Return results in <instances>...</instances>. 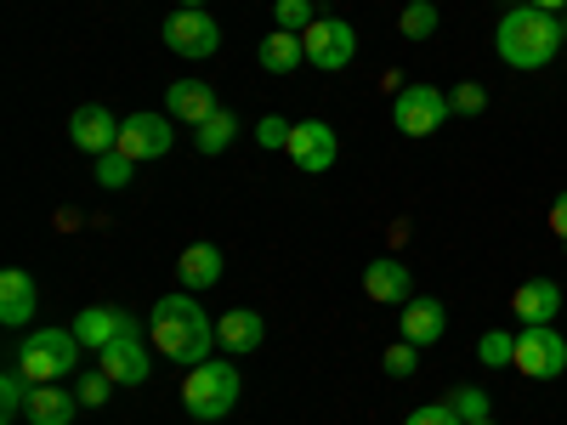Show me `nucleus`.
I'll use <instances>...</instances> for the list:
<instances>
[{
    "label": "nucleus",
    "mask_w": 567,
    "mask_h": 425,
    "mask_svg": "<svg viewBox=\"0 0 567 425\" xmlns=\"http://www.w3.org/2000/svg\"><path fill=\"white\" fill-rule=\"evenodd\" d=\"M23 403H29V381H23V369L12 363L7 374H0V425L23 419Z\"/></svg>",
    "instance_id": "393cba45"
},
{
    "label": "nucleus",
    "mask_w": 567,
    "mask_h": 425,
    "mask_svg": "<svg viewBox=\"0 0 567 425\" xmlns=\"http://www.w3.org/2000/svg\"><path fill=\"white\" fill-rule=\"evenodd\" d=\"M34 307H40L34 272H23V267H7V272H0V323H7V329H23V323L34 318Z\"/></svg>",
    "instance_id": "dca6fc26"
},
{
    "label": "nucleus",
    "mask_w": 567,
    "mask_h": 425,
    "mask_svg": "<svg viewBox=\"0 0 567 425\" xmlns=\"http://www.w3.org/2000/svg\"><path fill=\"white\" fill-rule=\"evenodd\" d=\"M80 335L74 329H34V335L12 352V363L23 369V381L29 386H52V381H63V374H74L80 369Z\"/></svg>",
    "instance_id": "7ed1b4c3"
},
{
    "label": "nucleus",
    "mask_w": 567,
    "mask_h": 425,
    "mask_svg": "<svg viewBox=\"0 0 567 425\" xmlns=\"http://www.w3.org/2000/svg\"><path fill=\"white\" fill-rule=\"evenodd\" d=\"M363 296L381 301V307H409V301H414V272H409V261H398V256L369 261V267H363Z\"/></svg>",
    "instance_id": "ddd939ff"
},
{
    "label": "nucleus",
    "mask_w": 567,
    "mask_h": 425,
    "mask_svg": "<svg viewBox=\"0 0 567 425\" xmlns=\"http://www.w3.org/2000/svg\"><path fill=\"white\" fill-rule=\"evenodd\" d=\"M69 142L80 154H114L120 148V120L103 103H85V108L69 114Z\"/></svg>",
    "instance_id": "f8f14e48"
},
{
    "label": "nucleus",
    "mask_w": 567,
    "mask_h": 425,
    "mask_svg": "<svg viewBox=\"0 0 567 425\" xmlns=\"http://www.w3.org/2000/svg\"><path fill=\"white\" fill-rule=\"evenodd\" d=\"M290 120H284V114H261V125H256V142H261V148H290Z\"/></svg>",
    "instance_id": "473e14b6"
},
{
    "label": "nucleus",
    "mask_w": 567,
    "mask_h": 425,
    "mask_svg": "<svg viewBox=\"0 0 567 425\" xmlns=\"http://www.w3.org/2000/svg\"><path fill=\"white\" fill-rule=\"evenodd\" d=\"M125 323H131V312H125V307H85V312L74 318V335H80V346H85V352H103Z\"/></svg>",
    "instance_id": "6ab92c4d"
},
{
    "label": "nucleus",
    "mask_w": 567,
    "mask_h": 425,
    "mask_svg": "<svg viewBox=\"0 0 567 425\" xmlns=\"http://www.w3.org/2000/svg\"><path fill=\"white\" fill-rule=\"evenodd\" d=\"M443 403H449V408H454L465 425H471V419H494V397H488L483 386H454Z\"/></svg>",
    "instance_id": "a878e982"
},
{
    "label": "nucleus",
    "mask_w": 567,
    "mask_h": 425,
    "mask_svg": "<svg viewBox=\"0 0 567 425\" xmlns=\"http://www.w3.org/2000/svg\"><path fill=\"white\" fill-rule=\"evenodd\" d=\"M97 369L109 374L114 386H142V381L154 374V357H148V346H142V323H136V318L97 352Z\"/></svg>",
    "instance_id": "1a4fd4ad"
},
{
    "label": "nucleus",
    "mask_w": 567,
    "mask_h": 425,
    "mask_svg": "<svg viewBox=\"0 0 567 425\" xmlns=\"http://www.w3.org/2000/svg\"><path fill=\"white\" fill-rule=\"evenodd\" d=\"M403 425H465V419H460L449 403H425V408H414Z\"/></svg>",
    "instance_id": "72a5a7b5"
},
{
    "label": "nucleus",
    "mask_w": 567,
    "mask_h": 425,
    "mask_svg": "<svg viewBox=\"0 0 567 425\" xmlns=\"http://www.w3.org/2000/svg\"><path fill=\"white\" fill-rule=\"evenodd\" d=\"M449 108H454V114H483V108H488V91H483L477 80H465V85L449 91Z\"/></svg>",
    "instance_id": "7c9ffc66"
},
{
    "label": "nucleus",
    "mask_w": 567,
    "mask_h": 425,
    "mask_svg": "<svg viewBox=\"0 0 567 425\" xmlns=\"http://www.w3.org/2000/svg\"><path fill=\"white\" fill-rule=\"evenodd\" d=\"M109 392H114V381H109L103 369H91V374H80V392H74V397H80L85 408H103V403H109Z\"/></svg>",
    "instance_id": "2f4dec72"
},
{
    "label": "nucleus",
    "mask_w": 567,
    "mask_h": 425,
    "mask_svg": "<svg viewBox=\"0 0 567 425\" xmlns=\"http://www.w3.org/2000/svg\"><path fill=\"white\" fill-rule=\"evenodd\" d=\"M307 63V45H301V34H290V29H272L267 40H261V69L267 74H296Z\"/></svg>",
    "instance_id": "4be33fe9"
},
{
    "label": "nucleus",
    "mask_w": 567,
    "mask_h": 425,
    "mask_svg": "<svg viewBox=\"0 0 567 425\" xmlns=\"http://www.w3.org/2000/svg\"><path fill=\"white\" fill-rule=\"evenodd\" d=\"M131 165H136V159H125L120 148H114V154H97V187H131V176H136Z\"/></svg>",
    "instance_id": "c85d7f7f"
},
{
    "label": "nucleus",
    "mask_w": 567,
    "mask_h": 425,
    "mask_svg": "<svg viewBox=\"0 0 567 425\" xmlns=\"http://www.w3.org/2000/svg\"><path fill=\"white\" fill-rule=\"evenodd\" d=\"M398 329H403L409 346H437V341L449 335V312H443V301H432V296H414L409 307H398Z\"/></svg>",
    "instance_id": "4468645a"
},
{
    "label": "nucleus",
    "mask_w": 567,
    "mask_h": 425,
    "mask_svg": "<svg viewBox=\"0 0 567 425\" xmlns=\"http://www.w3.org/2000/svg\"><path fill=\"white\" fill-rule=\"evenodd\" d=\"M216 341H221L227 352H261V341H267V323H261V312H250V307H239V312H221V318H216Z\"/></svg>",
    "instance_id": "aec40b11"
},
{
    "label": "nucleus",
    "mask_w": 567,
    "mask_h": 425,
    "mask_svg": "<svg viewBox=\"0 0 567 425\" xmlns=\"http://www.w3.org/2000/svg\"><path fill=\"white\" fill-rule=\"evenodd\" d=\"M550 232H556V239L567 245V187H561V194L550 199Z\"/></svg>",
    "instance_id": "f704fd0d"
},
{
    "label": "nucleus",
    "mask_w": 567,
    "mask_h": 425,
    "mask_svg": "<svg viewBox=\"0 0 567 425\" xmlns=\"http://www.w3.org/2000/svg\"><path fill=\"white\" fill-rule=\"evenodd\" d=\"M165 114H171L176 125H205V120L216 114V91H210L205 80H171Z\"/></svg>",
    "instance_id": "f3484780"
},
{
    "label": "nucleus",
    "mask_w": 567,
    "mask_h": 425,
    "mask_svg": "<svg viewBox=\"0 0 567 425\" xmlns=\"http://www.w3.org/2000/svg\"><path fill=\"white\" fill-rule=\"evenodd\" d=\"M148 341H154V352H165L176 369H199V363H210L216 323L205 318V307L194 301V290H182V296L154 301V312H148Z\"/></svg>",
    "instance_id": "f257e3e1"
},
{
    "label": "nucleus",
    "mask_w": 567,
    "mask_h": 425,
    "mask_svg": "<svg viewBox=\"0 0 567 425\" xmlns=\"http://www.w3.org/2000/svg\"><path fill=\"white\" fill-rule=\"evenodd\" d=\"M296 159V170H307V176H318V170H329L341 159V142H336V131H329L323 120H301L296 131H290V148H284Z\"/></svg>",
    "instance_id": "9b49d317"
},
{
    "label": "nucleus",
    "mask_w": 567,
    "mask_h": 425,
    "mask_svg": "<svg viewBox=\"0 0 567 425\" xmlns=\"http://www.w3.org/2000/svg\"><path fill=\"white\" fill-rule=\"evenodd\" d=\"M523 7H539V12H561L567 0H523Z\"/></svg>",
    "instance_id": "c9c22d12"
},
{
    "label": "nucleus",
    "mask_w": 567,
    "mask_h": 425,
    "mask_svg": "<svg viewBox=\"0 0 567 425\" xmlns=\"http://www.w3.org/2000/svg\"><path fill=\"white\" fill-rule=\"evenodd\" d=\"M165 45H171L176 58H187V63H205V58L221 52V23H216L210 12L182 7V12L165 18Z\"/></svg>",
    "instance_id": "423d86ee"
},
{
    "label": "nucleus",
    "mask_w": 567,
    "mask_h": 425,
    "mask_svg": "<svg viewBox=\"0 0 567 425\" xmlns=\"http://www.w3.org/2000/svg\"><path fill=\"white\" fill-rule=\"evenodd\" d=\"M233 136H239V120H233V108H216V114L194 131L199 154H221V148H233Z\"/></svg>",
    "instance_id": "b1692460"
},
{
    "label": "nucleus",
    "mask_w": 567,
    "mask_h": 425,
    "mask_svg": "<svg viewBox=\"0 0 567 425\" xmlns=\"http://www.w3.org/2000/svg\"><path fill=\"white\" fill-rule=\"evenodd\" d=\"M471 425H499V419H471Z\"/></svg>",
    "instance_id": "4c0bfd02"
},
{
    "label": "nucleus",
    "mask_w": 567,
    "mask_h": 425,
    "mask_svg": "<svg viewBox=\"0 0 567 425\" xmlns=\"http://www.w3.org/2000/svg\"><path fill=\"white\" fill-rule=\"evenodd\" d=\"M449 114H454L449 97H443L437 85H425V80H409L398 97H392V120H398L403 136H432V131H443Z\"/></svg>",
    "instance_id": "39448f33"
},
{
    "label": "nucleus",
    "mask_w": 567,
    "mask_h": 425,
    "mask_svg": "<svg viewBox=\"0 0 567 425\" xmlns=\"http://www.w3.org/2000/svg\"><path fill=\"white\" fill-rule=\"evenodd\" d=\"M323 12L312 7V0H272V23L278 29H290V34H307Z\"/></svg>",
    "instance_id": "bb28decb"
},
{
    "label": "nucleus",
    "mask_w": 567,
    "mask_h": 425,
    "mask_svg": "<svg viewBox=\"0 0 567 425\" xmlns=\"http://www.w3.org/2000/svg\"><path fill=\"white\" fill-rule=\"evenodd\" d=\"M182 7H194V12H205V0H182Z\"/></svg>",
    "instance_id": "e433bc0d"
},
{
    "label": "nucleus",
    "mask_w": 567,
    "mask_h": 425,
    "mask_svg": "<svg viewBox=\"0 0 567 425\" xmlns=\"http://www.w3.org/2000/svg\"><path fill=\"white\" fill-rule=\"evenodd\" d=\"M561 34H567V18H561Z\"/></svg>",
    "instance_id": "58836bf2"
},
{
    "label": "nucleus",
    "mask_w": 567,
    "mask_h": 425,
    "mask_svg": "<svg viewBox=\"0 0 567 425\" xmlns=\"http://www.w3.org/2000/svg\"><path fill=\"white\" fill-rule=\"evenodd\" d=\"M437 23H443L437 0H409V7L398 12V34H403V40H432Z\"/></svg>",
    "instance_id": "5701e85b"
},
{
    "label": "nucleus",
    "mask_w": 567,
    "mask_h": 425,
    "mask_svg": "<svg viewBox=\"0 0 567 425\" xmlns=\"http://www.w3.org/2000/svg\"><path fill=\"white\" fill-rule=\"evenodd\" d=\"M176 148V125L171 114H125L120 120V154L148 165V159H165Z\"/></svg>",
    "instance_id": "9d476101"
},
{
    "label": "nucleus",
    "mask_w": 567,
    "mask_h": 425,
    "mask_svg": "<svg viewBox=\"0 0 567 425\" xmlns=\"http://www.w3.org/2000/svg\"><path fill=\"white\" fill-rule=\"evenodd\" d=\"M381 369L392 374V381H409V374L420 369V346H409V341H398V346H386V357H381Z\"/></svg>",
    "instance_id": "c756f323"
},
{
    "label": "nucleus",
    "mask_w": 567,
    "mask_h": 425,
    "mask_svg": "<svg viewBox=\"0 0 567 425\" xmlns=\"http://www.w3.org/2000/svg\"><path fill=\"white\" fill-rule=\"evenodd\" d=\"M80 408H85V403L52 381V386H29L23 419H29V425H74V414H80Z\"/></svg>",
    "instance_id": "a211bd4d"
},
{
    "label": "nucleus",
    "mask_w": 567,
    "mask_h": 425,
    "mask_svg": "<svg viewBox=\"0 0 567 425\" xmlns=\"http://www.w3.org/2000/svg\"><path fill=\"white\" fill-rule=\"evenodd\" d=\"M494 45H499V58H505L511 69L534 74V69L556 63V52L567 45V34H561V18H556V12L511 7V12L499 18V29H494Z\"/></svg>",
    "instance_id": "f03ea898"
},
{
    "label": "nucleus",
    "mask_w": 567,
    "mask_h": 425,
    "mask_svg": "<svg viewBox=\"0 0 567 425\" xmlns=\"http://www.w3.org/2000/svg\"><path fill=\"white\" fill-rule=\"evenodd\" d=\"M182 408L194 414V419H227L233 408H239V369L233 363H199V369H187V381H182Z\"/></svg>",
    "instance_id": "20e7f679"
},
{
    "label": "nucleus",
    "mask_w": 567,
    "mask_h": 425,
    "mask_svg": "<svg viewBox=\"0 0 567 425\" xmlns=\"http://www.w3.org/2000/svg\"><path fill=\"white\" fill-rule=\"evenodd\" d=\"M516 374H528V381H556V374H567V341L556 335V323H534L516 335Z\"/></svg>",
    "instance_id": "6e6552de"
},
{
    "label": "nucleus",
    "mask_w": 567,
    "mask_h": 425,
    "mask_svg": "<svg viewBox=\"0 0 567 425\" xmlns=\"http://www.w3.org/2000/svg\"><path fill=\"white\" fill-rule=\"evenodd\" d=\"M301 45H307V63H312V69L341 74V69H352V58H358V29H352L347 18H318V23L301 34Z\"/></svg>",
    "instance_id": "0eeeda50"
},
{
    "label": "nucleus",
    "mask_w": 567,
    "mask_h": 425,
    "mask_svg": "<svg viewBox=\"0 0 567 425\" xmlns=\"http://www.w3.org/2000/svg\"><path fill=\"white\" fill-rule=\"evenodd\" d=\"M511 312H516V323H523V329L556 323V312H561V283H556V278H528V283H516Z\"/></svg>",
    "instance_id": "2eb2a0df"
},
{
    "label": "nucleus",
    "mask_w": 567,
    "mask_h": 425,
    "mask_svg": "<svg viewBox=\"0 0 567 425\" xmlns=\"http://www.w3.org/2000/svg\"><path fill=\"white\" fill-rule=\"evenodd\" d=\"M477 363H488V369H516V335H505V329H488V335L477 341Z\"/></svg>",
    "instance_id": "cd10ccee"
},
{
    "label": "nucleus",
    "mask_w": 567,
    "mask_h": 425,
    "mask_svg": "<svg viewBox=\"0 0 567 425\" xmlns=\"http://www.w3.org/2000/svg\"><path fill=\"white\" fill-rule=\"evenodd\" d=\"M227 272L221 250L216 245H187L182 261H176V278H182V290H210V283Z\"/></svg>",
    "instance_id": "412c9836"
}]
</instances>
